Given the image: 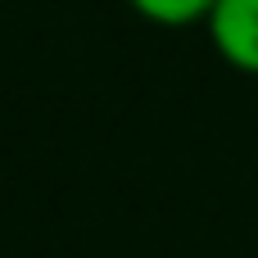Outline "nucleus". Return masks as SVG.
<instances>
[{
	"label": "nucleus",
	"instance_id": "nucleus-1",
	"mask_svg": "<svg viewBox=\"0 0 258 258\" xmlns=\"http://www.w3.org/2000/svg\"><path fill=\"white\" fill-rule=\"evenodd\" d=\"M218 59L245 77H258V0H218L204 18Z\"/></svg>",
	"mask_w": 258,
	"mask_h": 258
},
{
	"label": "nucleus",
	"instance_id": "nucleus-2",
	"mask_svg": "<svg viewBox=\"0 0 258 258\" xmlns=\"http://www.w3.org/2000/svg\"><path fill=\"white\" fill-rule=\"evenodd\" d=\"M127 5H132V14H141L145 23H159V27H190V23H204L218 0H127Z\"/></svg>",
	"mask_w": 258,
	"mask_h": 258
}]
</instances>
